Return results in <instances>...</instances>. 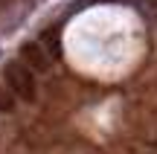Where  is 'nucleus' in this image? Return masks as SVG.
<instances>
[{
	"label": "nucleus",
	"instance_id": "nucleus-2",
	"mask_svg": "<svg viewBox=\"0 0 157 154\" xmlns=\"http://www.w3.org/2000/svg\"><path fill=\"white\" fill-rule=\"evenodd\" d=\"M21 64L26 70H32V73H47L50 70V58H47V52L41 50V44H35V41H26V44H21Z\"/></svg>",
	"mask_w": 157,
	"mask_h": 154
},
{
	"label": "nucleus",
	"instance_id": "nucleus-1",
	"mask_svg": "<svg viewBox=\"0 0 157 154\" xmlns=\"http://www.w3.org/2000/svg\"><path fill=\"white\" fill-rule=\"evenodd\" d=\"M3 76H6V85H9L12 96H21V99H26V102H35L38 85H35V73L32 70H26L21 61H9L3 67Z\"/></svg>",
	"mask_w": 157,
	"mask_h": 154
},
{
	"label": "nucleus",
	"instance_id": "nucleus-3",
	"mask_svg": "<svg viewBox=\"0 0 157 154\" xmlns=\"http://www.w3.org/2000/svg\"><path fill=\"white\" fill-rule=\"evenodd\" d=\"M12 111H15V96L0 87V114H12Z\"/></svg>",
	"mask_w": 157,
	"mask_h": 154
}]
</instances>
